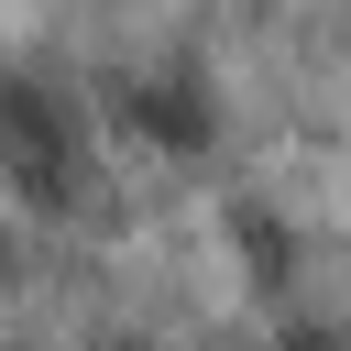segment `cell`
<instances>
[{"label":"cell","mask_w":351,"mask_h":351,"mask_svg":"<svg viewBox=\"0 0 351 351\" xmlns=\"http://www.w3.org/2000/svg\"><path fill=\"white\" fill-rule=\"evenodd\" d=\"M121 121H132L154 154H208V143H219V99H208V77H186V66H154V77H132Z\"/></svg>","instance_id":"7a4b0ae2"},{"label":"cell","mask_w":351,"mask_h":351,"mask_svg":"<svg viewBox=\"0 0 351 351\" xmlns=\"http://www.w3.org/2000/svg\"><path fill=\"white\" fill-rule=\"evenodd\" d=\"M66 143H77V121H66V99H44L33 77H0V176L22 186V197H66Z\"/></svg>","instance_id":"6da1fadb"},{"label":"cell","mask_w":351,"mask_h":351,"mask_svg":"<svg viewBox=\"0 0 351 351\" xmlns=\"http://www.w3.org/2000/svg\"><path fill=\"white\" fill-rule=\"evenodd\" d=\"M110 351H154V340H110Z\"/></svg>","instance_id":"3957f363"},{"label":"cell","mask_w":351,"mask_h":351,"mask_svg":"<svg viewBox=\"0 0 351 351\" xmlns=\"http://www.w3.org/2000/svg\"><path fill=\"white\" fill-rule=\"evenodd\" d=\"M0 252H11V241H0Z\"/></svg>","instance_id":"277c9868"}]
</instances>
